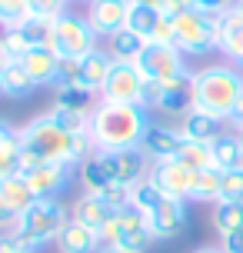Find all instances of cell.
<instances>
[{"label":"cell","mask_w":243,"mask_h":253,"mask_svg":"<svg viewBox=\"0 0 243 253\" xmlns=\"http://www.w3.org/2000/svg\"><path fill=\"white\" fill-rule=\"evenodd\" d=\"M114 157H117V183L133 187V183H140L143 177H150V167H154V160L143 153V147L120 150V153H114Z\"/></svg>","instance_id":"cell-20"},{"label":"cell","mask_w":243,"mask_h":253,"mask_svg":"<svg viewBox=\"0 0 243 253\" xmlns=\"http://www.w3.org/2000/svg\"><path fill=\"white\" fill-rule=\"evenodd\" d=\"M227 124H230L237 133H243V97L233 103V110H230V117H227Z\"/></svg>","instance_id":"cell-47"},{"label":"cell","mask_w":243,"mask_h":253,"mask_svg":"<svg viewBox=\"0 0 243 253\" xmlns=\"http://www.w3.org/2000/svg\"><path fill=\"white\" fill-rule=\"evenodd\" d=\"M220 200H223V203H243V170H223Z\"/></svg>","instance_id":"cell-40"},{"label":"cell","mask_w":243,"mask_h":253,"mask_svg":"<svg viewBox=\"0 0 243 253\" xmlns=\"http://www.w3.org/2000/svg\"><path fill=\"white\" fill-rule=\"evenodd\" d=\"M114 70V57H110V50H97L87 53L83 60H80V84H87L90 90H97L100 93L103 80H107V74Z\"/></svg>","instance_id":"cell-23"},{"label":"cell","mask_w":243,"mask_h":253,"mask_svg":"<svg viewBox=\"0 0 243 253\" xmlns=\"http://www.w3.org/2000/svg\"><path fill=\"white\" fill-rule=\"evenodd\" d=\"M30 17L27 13V0H0V27H20Z\"/></svg>","instance_id":"cell-41"},{"label":"cell","mask_w":243,"mask_h":253,"mask_svg":"<svg viewBox=\"0 0 243 253\" xmlns=\"http://www.w3.org/2000/svg\"><path fill=\"white\" fill-rule=\"evenodd\" d=\"M183 133L180 130H173V126H157V124H150V130H147V137H143V153L150 157V160H173L180 153V147H183Z\"/></svg>","instance_id":"cell-17"},{"label":"cell","mask_w":243,"mask_h":253,"mask_svg":"<svg viewBox=\"0 0 243 253\" xmlns=\"http://www.w3.org/2000/svg\"><path fill=\"white\" fill-rule=\"evenodd\" d=\"M27 13L37 17V20L57 24V20L67 13V0H27Z\"/></svg>","instance_id":"cell-38"},{"label":"cell","mask_w":243,"mask_h":253,"mask_svg":"<svg viewBox=\"0 0 243 253\" xmlns=\"http://www.w3.org/2000/svg\"><path fill=\"white\" fill-rule=\"evenodd\" d=\"M193 253H223V247H200V250H193Z\"/></svg>","instance_id":"cell-50"},{"label":"cell","mask_w":243,"mask_h":253,"mask_svg":"<svg viewBox=\"0 0 243 253\" xmlns=\"http://www.w3.org/2000/svg\"><path fill=\"white\" fill-rule=\"evenodd\" d=\"M13 223H17V213H13L10 207L3 203V197H0V233H7V230H13Z\"/></svg>","instance_id":"cell-46"},{"label":"cell","mask_w":243,"mask_h":253,"mask_svg":"<svg viewBox=\"0 0 243 253\" xmlns=\"http://www.w3.org/2000/svg\"><path fill=\"white\" fill-rule=\"evenodd\" d=\"M80 183H83V193H103L117 187V157L107 150H93L80 164Z\"/></svg>","instance_id":"cell-11"},{"label":"cell","mask_w":243,"mask_h":253,"mask_svg":"<svg viewBox=\"0 0 243 253\" xmlns=\"http://www.w3.org/2000/svg\"><path fill=\"white\" fill-rule=\"evenodd\" d=\"M127 13H130V0H90L83 17L97 30V37H114L117 30L127 27Z\"/></svg>","instance_id":"cell-12"},{"label":"cell","mask_w":243,"mask_h":253,"mask_svg":"<svg viewBox=\"0 0 243 253\" xmlns=\"http://www.w3.org/2000/svg\"><path fill=\"white\" fill-rule=\"evenodd\" d=\"M80 80V60L77 57H57V67H53V80L50 87L60 90V87H70Z\"/></svg>","instance_id":"cell-36"},{"label":"cell","mask_w":243,"mask_h":253,"mask_svg":"<svg viewBox=\"0 0 243 253\" xmlns=\"http://www.w3.org/2000/svg\"><path fill=\"white\" fill-rule=\"evenodd\" d=\"M0 30H3V27H0ZM0 63H3V50H0Z\"/></svg>","instance_id":"cell-53"},{"label":"cell","mask_w":243,"mask_h":253,"mask_svg":"<svg viewBox=\"0 0 243 253\" xmlns=\"http://www.w3.org/2000/svg\"><path fill=\"white\" fill-rule=\"evenodd\" d=\"M67 223H70V213H67V207L57 200V197H37L24 213L17 216V223H13L10 233L24 243L27 250L37 253L40 247L57 243V237L64 233Z\"/></svg>","instance_id":"cell-4"},{"label":"cell","mask_w":243,"mask_h":253,"mask_svg":"<svg viewBox=\"0 0 243 253\" xmlns=\"http://www.w3.org/2000/svg\"><path fill=\"white\" fill-rule=\"evenodd\" d=\"M87 3H90V0H87Z\"/></svg>","instance_id":"cell-55"},{"label":"cell","mask_w":243,"mask_h":253,"mask_svg":"<svg viewBox=\"0 0 243 253\" xmlns=\"http://www.w3.org/2000/svg\"><path fill=\"white\" fill-rule=\"evenodd\" d=\"M0 197H3V203H7V207H10L17 216H20L27 207H30V203L37 200V197H34V190L27 187V180L20 177V173H13V177L0 180Z\"/></svg>","instance_id":"cell-27"},{"label":"cell","mask_w":243,"mask_h":253,"mask_svg":"<svg viewBox=\"0 0 243 253\" xmlns=\"http://www.w3.org/2000/svg\"><path fill=\"white\" fill-rule=\"evenodd\" d=\"M220 247H223V253H243V227L220 237Z\"/></svg>","instance_id":"cell-43"},{"label":"cell","mask_w":243,"mask_h":253,"mask_svg":"<svg viewBox=\"0 0 243 253\" xmlns=\"http://www.w3.org/2000/svg\"><path fill=\"white\" fill-rule=\"evenodd\" d=\"M180 7H183V10H197V0H177Z\"/></svg>","instance_id":"cell-49"},{"label":"cell","mask_w":243,"mask_h":253,"mask_svg":"<svg viewBox=\"0 0 243 253\" xmlns=\"http://www.w3.org/2000/svg\"><path fill=\"white\" fill-rule=\"evenodd\" d=\"M237 3H240V10H243V0H237Z\"/></svg>","instance_id":"cell-54"},{"label":"cell","mask_w":243,"mask_h":253,"mask_svg":"<svg viewBox=\"0 0 243 253\" xmlns=\"http://www.w3.org/2000/svg\"><path fill=\"white\" fill-rule=\"evenodd\" d=\"M210 150L217 170H243V133H220Z\"/></svg>","instance_id":"cell-22"},{"label":"cell","mask_w":243,"mask_h":253,"mask_svg":"<svg viewBox=\"0 0 243 253\" xmlns=\"http://www.w3.org/2000/svg\"><path fill=\"white\" fill-rule=\"evenodd\" d=\"M0 93H3V63H0Z\"/></svg>","instance_id":"cell-52"},{"label":"cell","mask_w":243,"mask_h":253,"mask_svg":"<svg viewBox=\"0 0 243 253\" xmlns=\"http://www.w3.org/2000/svg\"><path fill=\"white\" fill-rule=\"evenodd\" d=\"M160 93H163V84L160 80H147L143 84V93H140V107L143 110H157L160 107Z\"/></svg>","instance_id":"cell-42"},{"label":"cell","mask_w":243,"mask_h":253,"mask_svg":"<svg viewBox=\"0 0 243 253\" xmlns=\"http://www.w3.org/2000/svg\"><path fill=\"white\" fill-rule=\"evenodd\" d=\"M210 223L217 230L220 237H227L233 230L243 227V203H213V210H210Z\"/></svg>","instance_id":"cell-32"},{"label":"cell","mask_w":243,"mask_h":253,"mask_svg":"<svg viewBox=\"0 0 243 253\" xmlns=\"http://www.w3.org/2000/svg\"><path fill=\"white\" fill-rule=\"evenodd\" d=\"M20 150H24V137H20V130H13L10 124L0 120V157H7V160H17V164H20Z\"/></svg>","instance_id":"cell-39"},{"label":"cell","mask_w":243,"mask_h":253,"mask_svg":"<svg viewBox=\"0 0 243 253\" xmlns=\"http://www.w3.org/2000/svg\"><path fill=\"white\" fill-rule=\"evenodd\" d=\"M133 63L143 74V80H160V84L187 74V60L173 43H147Z\"/></svg>","instance_id":"cell-8"},{"label":"cell","mask_w":243,"mask_h":253,"mask_svg":"<svg viewBox=\"0 0 243 253\" xmlns=\"http://www.w3.org/2000/svg\"><path fill=\"white\" fill-rule=\"evenodd\" d=\"M147 227L154 233V240H173V237H180V230L187 227V203L163 197L160 207L147 216Z\"/></svg>","instance_id":"cell-13"},{"label":"cell","mask_w":243,"mask_h":253,"mask_svg":"<svg viewBox=\"0 0 243 253\" xmlns=\"http://www.w3.org/2000/svg\"><path fill=\"white\" fill-rule=\"evenodd\" d=\"M143 74L137 70V63H123V60H114V70L107 74L100 87V100H110V103H140V93H143Z\"/></svg>","instance_id":"cell-9"},{"label":"cell","mask_w":243,"mask_h":253,"mask_svg":"<svg viewBox=\"0 0 243 253\" xmlns=\"http://www.w3.org/2000/svg\"><path fill=\"white\" fill-rule=\"evenodd\" d=\"M24 137V150H20V173L37 164H64V167H80L93 153V140L90 130L70 133L57 124L50 114L34 117L30 124L20 130Z\"/></svg>","instance_id":"cell-1"},{"label":"cell","mask_w":243,"mask_h":253,"mask_svg":"<svg viewBox=\"0 0 243 253\" xmlns=\"http://www.w3.org/2000/svg\"><path fill=\"white\" fill-rule=\"evenodd\" d=\"M34 90H37V84L30 80V74L24 70V63L20 60L3 63V93H7V97L20 100V97H27V93H34Z\"/></svg>","instance_id":"cell-29"},{"label":"cell","mask_w":243,"mask_h":253,"mask_svg":"<svg viewBox=\"0 0 243 253\" xmlns=\"http://www.w3.org/2000/svg\"><path fill=\"white\" fill-rule=\"evenodd\" d=\"M47 114L57 120V124L70 130V133H80V130H90V114H80V110H70V107H50Z\"/></svg>","instance_id":"cell-37"},{"label":"cell","mask_w":243,"mask_h":253,"mask_svg":"<svg viewBox=\"0 0 243 253\" xmlns=\"http://www.w3.org/2000/svg\"><path fill=\"white\" fill-rule=\"evenodd\" d=\"M217 37H220V13L180 10L173 17V47L183 57H200L206 50H217Z\"/></svg>","instance_id":"cell-5"},{"label":"cell","mask_w":243,"mask_h":253,"mask_svg":"<svg viewBox=\"0 0 243 253\" xmlns=\"http://www.w3.org/2000/svg\"><path fill=\"white\" fill-rule=\"evenodd\" d=\"M220 183H223V170L217 167H206V170H197V183H193V197L197 203H213L220 200Z\"/></svg>","instance_id":"cell-31"},{"label":"cell","mask_w":243,"mask_h":253,"mask_svg":"<svg viewBox=\"0 0 243 253\" xmlns=\"http://www.w3.org/2000/svg\"><path fill=\"white\" fill-rule=\"evenodd\" d=\"M20 177L27 180V187L34 190V197H57L70 180V167L64 164H37L24 170Z\"/></svg>","instance_id":"cell-15"},{"label":"cell","mask_w":243,"mask_h":253,"mask_svg":"<svg viewBox=\"0 0 243 253\" xmlns=\"http://www.w3.org/2000/svg\"><path fill=\"white\" fill-rule=\"evenodd\" d=\"M0 253H34V250H27L24 243L7 230V233H0Z\"/></svg>","instance_id":"cell-44"},{"label":"cell","mask_w":243,"mask_h":253,"mask_svg":"<svg viewBox=\"0 0 243 253\" xmlns=\"http://www.w3.org/2000/svg\"><path fill=\"white\" fill-rule=\"evenodd\" d=\"M130 3H143V7H157L160 10V0H130Z\"/></svg>","instance_id":"cell-48"},{"label":"cell","mask_w":243,"mask_h":253,"mask_svg":"<svg viewBox=\"0 0 243 253\" xmlns=\"http://www.w3.org/2000/svg\"><path fill=\"white\" fill-rule=\"evenodd\" d=\"M53 37H57V57H77V60L97 50V40H100L87 17L70 10L53 24Z\"/></svg>","instance_id":"cell-7"},{"label":"cell","mask_w":243,"mask_h":253,"mask_svg":"<svg viewBox=\"0 0 243 253\" xmlns=\"http://www.w3.org/2000/svg\"><path fill=\"white\" fill-rule=\"evenodd\" d=\"M97 90H90L87 84H70V87L53 90V107H70V110H80V114H93L97 107Z\"/></svg>","instance_id":"cell-24"},{"label":"cell","mask_w":243,"mask_h":253,"mask_svg":"<svg viewBox=\"0 0 243 253\" xmlns=\"http://www.w3.org/2000/svg\"><path fill=\"white\" fill-rule=\"evenodd\" d=\"M20 63H24V70L30 74V80H34L37 87H50L53 67H57V53H50V50H27Z\"/></svg>","instance_id":"cell-26"},{"label":"cell","mask_w":243,"mask_h":253,"mask_svg":"<svg viewBox=\"0 0 243 253\" xmlns=\"http://www.w3.org/2000/svg\"><path fill=\"white\" fill-rule=\"evenodd\" d=\"M217 50L243 70V10L240 3H233L227 13H220V37H217Z\"/></svg>","instance_id":"cell-14"},{"label":"cell","mask_w":243,"mask_h":253,"mask_svg":"<svg viewBox=\"0 0 243 253\" xmlns=\"http://www.w3.org/2000/svg\"><path fill=\"white\" fill-rule=\"evenodd\" d=\"M150 243H154V233L147 227V216L130 203L123 210H117V216L100 233V247H114V250L123 253H147Z\"/></svg>","instance_id":"cell-6"},{"label":"cell","mask_w":243,"mask_h":253,"mask_svg":"<svg viewBox=\"0 0 243 253\" xmlns=\"http://www.w3.org/2000/svg\"><path fill=\"white\" fill-rule=\"evenodd\" d=\"M117 216V210L103 200L100 193H80L74 210H70V220H77L83 227H90L93 233H103V227Z\"/></svg>","instance_id":"cell-16"},{"label":"cell","mask_w":243,"mask_h":253,"mask_svg":"<svg viewBox=\"0 0 243 253\" xmlns=\"http://www.w3.org/2000/svg\"><path fill=\"white\" fill-rule=\"evenodd\" d=\"M150 180H154L160 193L170 197V200H190L193 197V183H197V170L180 160H157L150 167Z\"/></svg>","instance_id":"cell-10"},{"label":"cell","mask_w":243,"mask_h":253,"mask_svg":"<svg viewBox=\"0 0 243 253\" xmlns=\"http://www.w3.org/2000/svg\"><path fill=\"white\" fill-rule=\"evenodd\" d=\"M173 160L193 167V170H206V167H213V150H210V143H200V140H183Z\"/></svg>","instance_id":"cell-34"},{"label":"cell","mask_w":243,"mask_h":253,"mask_svg":"<svg viewBox=\"0 0 243 253\" xmlns=\"http://www.w3.org/2000/svg\"><path fill=\"white\" fill-rule=\"evenodd\" d=\"M190 80H193L190 70H187L183 77L166 80V84H163V93H160V107H157V110H163V114H170V117H183V114H187V110L193 107Z\"/></svg>","instance_id":"cell-19"},{"label":"cell","mask_w":243,"mask_h":253,"mask_svg":"<svg viewBox=\"0 0 243 253\" xmlns=\"http://www.w3.org/2000/svg\"><path fill=\"white\" fill-rule=\"evenodd\" d=\"M0 50H3V63H7V60H24V53L30 50V43L24 40L20 27H7V30H0Z\"/></svg>","instance_id":"cell-35"},{"label":"cell","mask_w":243,"mask_h":253,"mask_svg":"<svg viewBox=\"0 0 243 253\" xmlns=\"http://www.w3.org/2000/svg\"><path fill=\"white\" fill-rule=\"evenodd\" d=\"M20 34L30 43V50H50L57 53V37H53V24L50 20H37V17H27L20 24Z\"/></svg>","instance_id":"cell-28"},{"label":"cell","mask_w":243,"mask_h":253,"mask_svg":"<svg viewBox=\"0 0 243 253\" xmlns=\"http://www.w3.org/2000/svg\"><path fill=\"white\" fill-rule=\"evenodd\" d=\"M163 20V13L157 10V7H143V3H130V13H127V27L133 30V34H140L147 43H150V37H154L157 24Z\"/></svg>","instance_id":"cell-30"},{"label":"cell","mask_w":243,"mask_h":253,"mask_svg":"<svg viewBox=\"0 0 243 253\" xmlns=\"http://www.w3.org/2000/svg\"><path fill=\"white\" fill-rule=\"evenodd\" d=\"M160 200H163V193H160V187H157L150 177H143L140 183H133L130 187V207H137L143 216H150L160 207Z\"/></svg>","instance_id":"cell-33"},{"label":"cell","mask_w":243,"mask_h":253,"mask_svg":"<svg viewBox=\"0 0 243 253\" xmlns=\"http://www.w3.org/2000/svg\"><path fill=\"white\" fill-rule=\"evenodd\" d=\"M223 124L227 120H220V117L213 114H203V110H197V107H190L187 114L180 117V133L187 140H200V143H213V140L220 137V133H227L223 130Z\"/></svg>","instance_id":"cell-18"},{"label":"cell","mask_w":243,"mask_h":253,"mask_svg":"<svg viewBox=\"0 0 243 253\" xmlns=\"http://www.w3.org/2000/svg\"><path fill=\"white\" fill-rule=\"evenodd\" d=\"M150 130V110H143L140 103H110L100 100L90 114V140L93 150L120 153L140 147L143 137Z\"/></svg>","instance_id":"cell-2"},{"label":"cell","mask_w":243,"mask_h":253,"mask_svg":"<svg viewBox=\"0 0 243 253\" xmlns=\"http://www.w3.org/2000/svg\"><path fill=\"white\" fill-rule=\"evenodd\" d=\"M237 0H197V10L203 13H227Z\"/></svg>","instance_id":"cell-45"},{"label":"cell","mask_w":243,"mask_h":253,"mask_svg":"<svg viewBox=\"0 0 243 253\" xmlns=\"http://www.w3.org/2000/svg\"><path fill=\"white\" fill-rule=\"evenodd\" d=\"M143 47H147V40H143L140 34H133L130 27L117 30L114 37H107V50H110V57H114V60H123V63H133L137 57H140Z\"/></svg>","instance_id":"cell-25"},{"label":"cell","mask_w":243,"mask_h":253,"mask_svg":"<svg viewBox=\"0 0 243 253\" xmlns=\"http://www.w3.org/2000/svg\"><path fill=\"white\" fill-rule=\"evenodd\" d=\"M100 253H123V250H114V247H103Z\"/></svg>","instance_id":"cell-51"},{"label":"cell","mask_w":243,"mask_h":253,"mask_svg":"<svg viewBox=\"0 0 243 253\" xmlns=\"http://www.w3.org/2000/svg\"><path fill=\"white\" fill-rule=\"evenodd\" d=\"M190 90L197 110L227 120L233 103L243 97V70L233 63H206L193 74Z\"/></svg>","instance_id":"cell-3"},{"label":"cell","mask_w":243,"mask_h":253,"mask_svg":"<svg viewBox=\"0 0 243 253\" xmlns=\"http://www.w3.org/2000/svg\"><path fill=\"white\" fill-rule=\"evenodd\" d=\"M57 250L60 253H100V233H93L90 227L70 220L64 227V233L57 237Z\"/></svg>","instance_id":"cell-21"}]
</instances>
